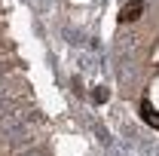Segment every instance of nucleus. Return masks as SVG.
I'll return each instance as SVG.
<instances>
[{
  "label": "nucleus",
  "instance_id": "obj_1",
  "mask_svg": "<svg viewBox=\"0 0 159 156\" xmlns=\"http://www.w3.org/2000/svg\"><path fill=\"white\" fill-rule=\"evenodd\" d=\"M141 12H144V3H141V0H135V3L122 6V12H119V21H135V19H141Z\"/></svg>",
  "mask_w": 159,
  "mask_h": 156
},
{
  "label": "nucleus",
  "instance_id": "obj_2",
  "mask_svg": "<svg viewBox=\"0 0 159 156\" xmlns=\"http://www.w3.org/2000/svg\"><path fill=\"white\" fill-rule=\"evenodd\" d=\"M141 110H144V119H147L150 126H156V129H159V113L153 110V104H150V101H144V104H141Z\"/></svg>",
  "mask_w": 159,
  "mask_h": 156
}]
</instances>
